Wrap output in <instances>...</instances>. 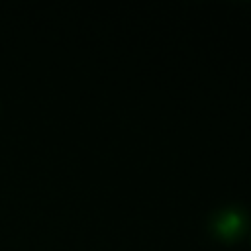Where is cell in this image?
Masks as SVG:
<instances>
[{
    "label": "cell",
    "mask_w": 251,
    "mask_h": 251,
    "mask_svg": "<svg viewBox=\"0 0 251 251\" xmlns=\"http://www.w3.org/2000/svg\"><path fill=\"white\" fill-rule=\"evenodd\" d=\"M212 229L222 239H235L245 229V218L239 210H224L212 220Z\"/></svg>",
    "instance_id": "obj_1"
}]
</instances>
